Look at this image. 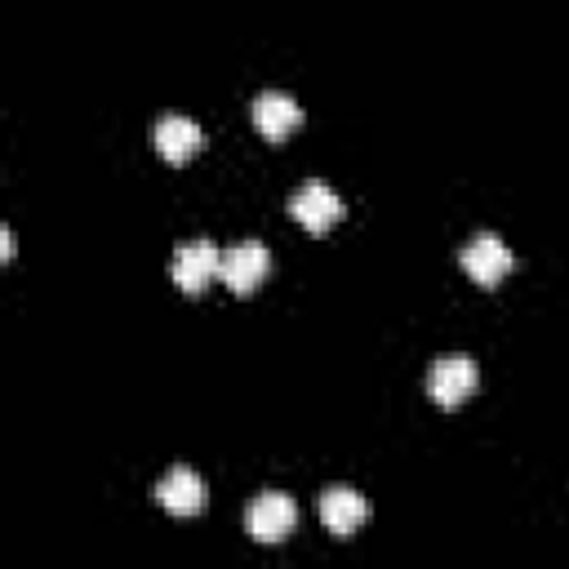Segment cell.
<instances>
[{
  "mask_svg": "<svg viewBox=\"0 0 569 569\" xmlns=\"http://www.w3.org/2000/svg\"><path fill=\"white\" fill-rule=\"evenodd\" d=\"M271 271V253L262 240H240L231 249H222V267H218V280L236 293V298H249Z\"/></svg>",
  "mask_w": 569,
  "mask_h": 569,
  "instance_id": "obj_1",
  "label": "cell"
},
{
  "mask_svg": "<svg viewBox=\"0 0 569 569\" xmlns=\"http://www.w3.org/2000/svg\"><path fill=\"white\" fill-rule=\"evenodd\" d=\"M293 525H298V507H293L289 493H276V489H271V493H258V498L249 502L244 529H249L253 542L276 547V542H284V538L293 533Z\"/></svg>",
  "mask_w": 569,
  "mask_h": 569,
  "instance_id": "obj_2",
  "label": "cell"
},
{
  "mask_svg": "<svg viewBox=\"0 0 569 569\" xmlns=\"http://www.w3.org/2000/svg\"><path fill=\"white\" fill-rule=\"evenodd\" d=\"M218 267H222V249H218L213 240H187V244L173 249L169 276H173V284H178L182 293L196 298V293H204V289L213 284Z\"/></svg>",
  "mask_w": 569,
  "mask_h": 569,
  "instance_id": "obj_3",
  "label": "cell"
},
{
  "mask_svg": "<svg viewBox=\"0 0 569 569\" xmlns=\"http://www.w3.org/2000/svg\"><path fill=\"white\" fill-rule=\"evenodd\" d=\"M480 382V369L471 356H440L427 373V396L440 405V409H458Z\"/></svg>",
  "mask_w": 569,
  "mask_h": 569,
  "instance_id": "obj_4",
  "label": "cell"
},
{
  "mask_svg": "<svg viewBox=\"0 0 569 569\" xmlns=\"http://www.w3.org/2000/svg\"><path fill=\"white\" fill-rule=\"evenodd\" d=\"M458 258H462V271H467L480 289H498V284L507 280V271L516 267V262H511V249H507L498 236H489V231L471 236Z\"/></svg>",
  "mask_w": 569,
  "mask_h": 569,
  "instance_id": "obj_5",
  "label": "cell"
},
{
  "mask_svg": "<svg viewBox=\"0 0 569 569\" xmlns=\"http://www.w3.org/2000/svg\"><path fill=\"white\" fill-rule=\"evenodd\" d=\"M289 213H293V222H298L302 231L325 236V231L342 218V200H338L333 187H325V182H307V187H298V191L289 196Z\"/></svg>",
  "mask_w": 569,
  "mask_h": 569,
  "instance_id": "obj_6",
  "label": "cell"
},
{
  "mask_svg": "<svg viewBox=\"0 0 569 569\" xmlns=\"http://www.w3.org/2000/svg\"><path fill=\"white\" fill-rule=\"evenodd\" d=\"M316 511H320V520L333 538H356L360 525L369 520V502L356 489H325L316 498Z\"/></svg>",
  "mask_w": 569,
  "mask_h": 569,
  "instance_id": "obj_7",
  "label": "cell"
},
{
  "mask_svg": "<svg viewBox=\"0 0 569 569\" xmlns=\"http://www.w3.org/2000/svg\"><path fill=\"white\" fill-rule=\"evenodd\" d=\"M249 120L267 142H284L302 124V107L289 93H258L249 107Z\"/></svg>",
  "mask_w": 569,
  "mask_h": 569,
  "instance_id": "obj_8",
  "label": "cell"
},
{
  "mask_svg": "<svg viewBox=\"0 0 569 569\" xmlns=\"http://www.w3.org/2000/svg\"><path fill=\"white\" fill-rule=\"evenodd\" d=\"M151 142H156L160 160H169V164H187V160L204 147V129H200L191 116H164V120L156 124Z\"/></svg>",
  "mask_w": 569,
  "mask_h": 569,
  "instance_id": "obj_9",
  "label": "cell"
},
{
  "mask_svg": "<svg viewBox=\"0 0 569 569\" xmlns=\"http://www.w3.org/2000/svg\"><path fill=\"white\" fill-rule=\"evenodd\" d=\"M204 480L187 467H173L160 485H156V502L169 511V516H200L204 511Z\"/></svg>",
  "mask_w": 569,
  "mask_h": 569,
  "instance_id": "obj_10",
  "label": "cell"
},
{
  "mask_svg": "<svg viewBox=\"0 0 569 569\" xmlns=\"http://www.w3.org/2000/svg\"><path fill=\"white\" fill-rule=\"evenodd\" d=\"M0 258H4V262L13 258V231H9V227H0Z\"/></svg>",
  "mask_w": 569,
  "mask_h": 569,
  "instance_id": "obj_11",
  "label": "cell"
}]
</instances>
